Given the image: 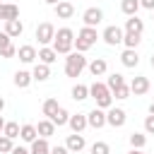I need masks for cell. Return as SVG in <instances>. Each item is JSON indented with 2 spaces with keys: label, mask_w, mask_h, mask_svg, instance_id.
I'll return each instance as SVG.
<instances>
[{
  "label": "cell",
  "mask_w": 154,
  "mask_h": 154,
  "mask_svg": "<svg viewBox=\"0 0 154 154\" xmlns=\"http://www.w3.org/2000/svg\"><path fill=\"white\" fill-rule=\"evenodd\" d=\"M87 67H89V72H91L94 77H101V75H106V70H108V63H106L103 58H94V60H91Z\"/></svg>",
  "instance_id": "cell-19"
},
{
  "label": "cell",
  "mask_w": 154,
  "mask_h": 154,
  "mask_svg": "<svg viewBox=\"0 0 154 154\" xmlns=\"http://www.w3.org/2000/svg\"><path fill=\"white\" fill-rule=\"evenodd\" d=\"M19 123H5V128H2V135H7V137H12V140H17L19 137Z\"/></svg>",
  "instance_id": "cell-34"
},
{
  "label": "cell",
  "mask_w": 154,
  "mask_h": 154,
  "mask_svg": "<svg viewBox=\"0 0 154 154\" xmlns=\"http://www.w3.org/2000/svg\"><path fill=\"white\" fill-rule=\"evenodd\" d=\"M125 120H128V113H125L123 108H108V113H106V125H111V128H123Z\"/></svg>",
  "instance_id": "cell-8"
},
{
  "label": "cell",
  "mask_w": 154,
  "mask_h": 154,
  "mask_svg": "<svg viewBox=\"0 0 154 154\" xmlns=\"http://www.w3.org/2000/svg\"><path fill=\"white\" fill-rule=\"evenodd\" d=\"M140 7H144V10H154V0H140Z\"/></svg>",
  "instance_id": "cell-41"
},
{
  "label": "cell",
  "mask_w": 154,
  "mask_h": 154,
  "mask_svg": "<svg viewBox=\"0 0 154 154\" xmlns=\"http://www.w3.org/2000/svg\"><path fill=\"white\" fill-rule=\"evenodd\" d=\"M89 96L96 101L99 108H111V103H113V94H111L108 84H103V82H94L89 87Z\"/></svg>",
  "instance_id": "cell-2"
},
{
  "label": "cell",
  "mask_w": 154,
  "mask_h": 154,
  "mask_svg": "<svg viewBox=\"0 0 154 154\" xmlns=\"http://www.w3.org/2000/svg\"><path fill=\"white\" fill-rule=\"evenodd\" d=\"M0 19L10 22V19H19V7L12 2H0Z\"/></svg>",
  "instance_id": "cell-14"
},
{
  "label": "cell",
  "mask_w": 154,
  "mask_h": 154,
  "mask_svg": "<svg viewBox=\"0 0 154 154\" xmlns=\"http://www.w3.org/2000/svg\"><path fill=\"white\" fill-rule=\"evenodd\" d=\"M19 137L24 140V142H34L36 137H38V130H36V125H31V123H26V125H22V130H19Z\"/></svg>",
  "instance_id": "cell-25"
},
{
  "label": "cell",
  "mask_w": 154,
  "mask_h": 154,
  "mask_svg": "<svg viewBox=\"0 0 154 154\" xmlns=\"http://www.w3.org/2000/svg\"><path fill=\"white\" fill-rule=\"evenodd\" d=\"M36 38H38L41 46L53 43V38H55V26H53L51 22H41V24L36 26Z\"/></svg>",
  "instance_id": "cell-5"
},
{
  "label": "cell",
  "mask_w": 154,
  "mask_h": 154,
  "mask_svg": "<svg viewBox=\"0 0 154 154\" xmlns=\"http://www.w3.org/2000/svg\"><path fill=\"white\" fill-rule=\"evenodd\" d=\"M67 125H70L72 132H82V130L89 125V123H87V113H75V116H70Z\"/></svg>",
  "instance_id": "cell-17"
},
{
  "label": "cell",
  "mask_w": 154,
  "mask_h": 154,
  "mask_svg": "<svg viewBox=\"0 0 154 154\" xmlns=\"http://www.w3.org/2000/svg\"><path fill=\"white\" fill-rule=\"evenodd\" d=\"M0 2H5V0H0Z\"/></svg>",
  "instance_id": "cell-50"
},
{
  "label": "cell",
  "mask_w": 154,
  "mask_h": 154,
  "mask_svg": "<svg viewBox=\"0 0 154 154\" xmlns=\"http://www.w3.org/2000/svg\"><path fill=\"white\" fill-rule=\"evenodd\" d=\"M0 135H2V132H0Z\"/></svg>",
  "instance_id": "cell-51"
},
{
  "label": "cell",
  "mask_w": 154,
  "mask_h": 154,
  "mask_svg": "<svg viewBox=\"0 0 154 154\" xmlns=\"http://www.w3.org/2000/svg\"><path fill=\"white\" fill-rule=\"evenodd\" d=\"M84 67H87L84 53H79V51L67 53V58H65V75H67V77H79Z\"/></svg>",
  "instance_id": "cell-3"
},
{
  "label": "cell",
  "mask_w": 154,
  "mask_h": 154,
  "mask_svg": "<svg viewBox=\"0 0 154 154\" xmlns=\"http://www.w3.org/2000/svg\"><path fill=\"white\" fill-rule=\"evenodd\" d=\"M128 140H130V147H132V149H142V147L147 144V135H144V132H130Z\"/></svg>",
  "instance_id": "cell-28"
},
{
  "label": "cell",
  "mask_w": 154,
  "mask_h": 154,
  "mask_svg": "<svg viewBox=\"0 0 154 154\" xmlns=\"http://www.w3.org/2000/svg\"><path fill=\"white\" fill-rule=\"evenodd\" d=\"M53 48L58 51V55L72 53V48H75V31H72L70 26L58 29V31H55V38H53Z\"/></svg>",
  "instance_id": "cell-1"
},
{
  "label": "cell",
  "mask_w": 154,
  "mask_h": 154,
  "mask_svg": "<svg viewBox=\"0 0 154 154\" xmlns=\"http://www.w3.org/2000/svg\"><path fill=\"white\" fill-rule=\"evenodd\" d=\"M130 94H132V91H130V84H123V87H118V89L113 91V96H116V99H128Z\"/></svg>",
  "instance_id": "cell-36"
},
{
  "label": "cell",
  "mask_w": 154,
  "mask_h": 154,
  "mask_svg": "<svg viewBox=\"0 0 154 154\" xmlns=\"http://www.w3.org/2000/svg\"><path fill=\"white\" fill-rule=\"evenodd\" d=\"M128 154H144V152H142V149H130Z\"/></svg>",
  "instance_id": "cell-45"
},
{
  "label": "cell",
  "mask_w": 154,
  "mask_h": 154,
  "mask_svg": "<svg viewBox=\"0 0 154 154\" xmlns=\"http://www.w3.org/2000/svg\"><path fill=\"white\" fill-rule=\"evenodd\" d=\"M22 31H24V24H22L19 19H10V22H5V34H10L12 38L22 36Z\"/></svg>",
  "instance_id": "cell-24"
},
{
  "label": "cell",
  "mask_w": 154,
  "mask_h": 154,
  "mask_svg": "<svg viewBox=\"0 0 154 154\" xmlns=\"http://www.w3.org/2000/svg\"><path fill=\"white\" fill-rule=\"evenodd\" d=\"M130 91H132L135 96H142V94H147V91H149V79H147L144 75H137V77H132V82H130Z\"/></svg>",
  "instance_id": "cell-11"
},
{
  "label": "cell",
  "mask_w": 154,
  "mask_h": 154,
  "mask_svg": "<svg viewBox=\"0 0 154 154\" xmlns=\"http://www.w3.org/2000/svg\"><path fill=\"white\" fill-rule=\"evenodd\" d=\"M91 154H111V147L106 142H94L91 144Z\"/></svg>",
  "instance_id": "cell-35"
},
{
  "label": "cell",
  "mask_w": 154,
  "mask_h": 154,
  "mask_svg": "<svg viewBox=\"0 0 154 154\" xmlns=\"http://www.w3.org/2000/svg\"><path fill=\"white\" fill-rule=\"evenodd\" d=\"M17 55V46L12 43V46H7L5 51H0V58H14Z\"/></svg>",
  "instance_id": "cell-39"
},
{
  "label": "cell",
  "mask_w": 154,
  "mask_h": 154,
  "mask_svg": "<svg viewBox=\"0 0 154 154\" xmlns=\"http://www.w3.org/2000/svg\"><path fill=\"white\" fill-rule=\"evenodd\" d=\"M31 82H34V75H31V72H26V70H17V72H14V87L26 89Z\"/></svg>",
  "instance_id": "cell-20"
},
{
  "label": "cell",
  "mask_w": 154,
  "mask_h": 154,
  "mask_svg": "<svg viewBox=\"0 0 154 154\" xmlns=\"http://www.w3.org/2000/svg\"><path fill=\"white\" fill-rule=\"evenodd\" d=\"M84 144H87V142H84V135H82V132H72V135H67V140H65V147H67L70 152H75V154L82 152Z\"/></svg>",
  "instance_id": "cell-13"
},
{
  "label": "cell",
  "mask_w": 154,
  "mask_h": 154,
  "mask_svg": "<svg viewBox=\"0 0 154 154\" xmlns=\"http://www.w3.org/2000/svg\"><path fill=\"white\" fill-rule=\"evenodd\" d=\"M51 154H70V149L65 144H58V147H51Z\"/></svg>",
  "instance_id": "cell-40"
},
{
  "label": "cell",
  "mask_w": 154,
  "mask_h": 154,
  "mask_svg": "<svg viewBox=\"0 0 154 154\" xmlns=\"http://www.w3.org/2000/svg\"><path fill=\"white\" fill-rule=\"evenodd\" d=\"M152 17H154V10H152Z\"/></svg>",
  "instance_id": "cell-49"
},
{
  "label": "cell",
  "mask_w": 154,
  "mask_h": 154,
  "mask_svg": "<svg viewBox=\"0 0 154 154\" xmlns=\"http://www.w3.org/2000/svg\"><path fill=\"white\" fill-rule=\"evenodd\" d=\"M87 123H89V128H94V130H99V128H103L106 125V113H103V108H91L89 113H87Z\"/></svg>",
  "instance_id": "cell-9"
},
{
  "label": "cell",
  "mask_w": 154,
  "mask_h": 154,
  "mask_svg": "<svg viewBox=\"0 0 154 154\" xmlns=\"http://www.w3.org/2000/svg\"><path fill=\"white\" fill-rule=\"evenodd\" d=\"M58 108H60V106H58V99H46V101H43V106H41V111H43V116H46V118H51Z\"/></svg>",
  "instance_id": "cell-32"
},
{
  "label": "cell",
  "mask_w": 154,
  "mask_h": 154,
  "mask_svg": "<svg viewBox=\"0 0 154 154\" xmlns=\"http://www.w3.org/2000/svg\"><path fill=\"white\" fill-rule=\"evenodd\" d=\"M58 60V51L53 46H41L38 48V63H46V65H53Z\"/></svg>",
  "instance_id": "cell-15"
},
{
  "label": "cell",
  "mask_w": 154,
  "mask_h": 154,
  "mask_svg": "<svg viewBox=\"0 0 154 154\" xmlns=\"http://www.w3.org/2000/svg\"><path fill=\"white\" fill-rule=\"evenodd\" d=\"M101 19H103V10H101V7H87V10L82 12L84 26H96V24H101Z\"/></svg>",
  "instance_id": "cell-7"
},
{
  "label": "cell",
  "mask_w": 154,
  "mask_h": 154,
  "mask_svg": "<svg viewBox=\"0 0 154 154\" xmlns=\"http://www.w3.org/2000/svg\"><path fill=\"white\" fill-rule=\"evenodd\" d=\"M12 154H31V152H29V149H24V147H14V149H12Z\"/></svg>",
  "instance_id": "cell-42"
},
{
  "label": "cell",
  "mask_w": 154,
  "mask_h": 154,
  "mask_svg": "<svg viewBox=\"0 0 154 154\" xmlns=\"http://www.w3.org/2000/svg\"><path fill=\"white\" fill-rule=\"evenodd\" d=\"M17 58H19L24 65H29V63H34V60L38 58V51L26 43V46H19V48H17Z\"/></svg>",
  "instance_id": "cell-12"
},
{
  "label": "cell",
  "mask_w": 154,
  "mask_h": 154,
  "mask_svg": "<svg viewBox=\"0 0 154 154\" xmlns=\"http://www.w3.org/2000/svg\"><path fill=\"white\" fill-rule=\"evenodd\" d=\"M120 63L125 67H137L140 65V55H137V48H125L120 53Z\"/></svg>",
  "instance_id": "cell-16"
},
{
  "label": "cell",
  "mask_w": 154,
  "mask_h": 154,
  "mask_svg": "<svg viewBox=\"0 0 154 154\" xmlns=\"http://www.w3.org/2000/svg\"><path fill=\"white\" fill-rule=\"evenodd\" d=\"M31 75H34V82H46V79L51 77V65H46V63H36L34 70H31Z\"/></svg>",
  "instance_id": "cell-18"
},
{
  "label": "cell",
  "mask_w": 154,
  "mask_h": 154,
  "mask_svg": "<svg viewBox=\"0 0 154 154\" xmlns=\"http://www.w3.org/2000/svg\"><path fill=\"white\" fill-rule=\"evenodd\" d=\"M123 36H125V29H120V26H106L103 29V34H101V38L108 43V46H118V43H123Z\"/></svg>",
  "instance_id": "cell-6"
},
{
  "label": "cell",
  "mask_w": 154,
  "mask_h": 154,
  "mask_svg": "<svg viewBox=\"0 0 154 154\" xmlns=\"http://www.w3.org/2000/svg\"><path fill=\"white\" fill-rule=\"evenodd\" d=\"M36 130H38V137H51V135H55V123L51 120V118H46V120H38V125H36Z\"/></svg>",
  "instance_id": "cell-21"
},
{
  "label": "cell",
  "mask_w": 154,
  "mask_h": 154,
  "mask_svg": "<svg viewBox=\"0 0 154 154\" xmlns=\"http://www.w3.org/2000/svg\"><path fill=\"white\" fill-rule=\"evenodd\" d=\"M144 132L154 135V113H149V116L144 118Z\"/></svg>",
  "instance_id": "cell-38"
},
{
  "label": "cell",
  "mask_w": 154,
  "mask_h": 154,
  "mask_svg": "<svg viewBox=\"0 0 154 154\" xmlns=\"http://www.w3.org/2000/svg\"><path fill=\"white\" fill-rule=\"evenodd\" d=\"M14 149V140L7 135H0V154H12Z\"/></svg>",
  "instance_id": "cell-33"
},
{
  "label": "cell",
  "mask_w": 154,
  "mask_h": 154,
  "mask_svg": "<svg viewBox=\"0 0 154 154\" xmlns=\"http://www.w3.org/2000/svg\"><path fill=\"white\" fill-rule=\"evenodd\" d=\"M120 10H123L125 17H132L140 10V0H120Z\"/></svg>",
  "instance_id": "cell-26"
},
{
  "label": "cell",
  "mask_w": 154,
  "mask_h": 154,
  "mask_svg": "<svg viewBox=\"0 0 154 154\" xmlns=\"http://www.w3.org/2000/svg\"><path fill=\"white\" fill-rule=\"evenodd\" d=\"M2 128H5V120H2V116H0V132H2Z\"/></svg>",
  "instance_id": "cell-46"
},
{
  "label": "cell",
  "mask_w": 154,
  "mask_h": 154,
  "mask_svg": "<svg viewBox=\"0 0 154 154\" xmlns=\"http://www.w3.org/2000/svg\"><path fill=\"white\" fill-rule=\"evenodd\" d=\"M51 120H53V123H55L58 128H60V125H67V120H70V113H67V111H65V108L60 106V108H58V111H55V113L51 116Z\"/></svg>",
  "instance_id": "cell-29"
},
{
  "label": "cell",
  "mask_w": 154,
  "mask_h": 154,
  "mask_svg": "<svg viewBox=\"0 0 154 154\" xmlns=\"http://www.w3.org/2000/svg\"><path fill=\"white\" fill-rule=\"evenodd\" d=\"M96 38H99L96 26H82L79 34H77V38H75V48H77L79 53H87V51L96 43Z\"/></svg>",
  "instance_id": "cell-4"
},
{
  "label": "cell",
  "mask_w": 154,
  "mask_h": 154,
  "mask_svg": "<svg viewBox=\"0 0 154 154\" xmlns=\"http://www.w3.org/2000/svg\"><path fill=\"white\" fill-rule=\"evenodd\" d=\"M53 12L58 19H70V17H75V5L70 0H60L58 5H53Z\"/></svg>",
  "instance_id": "cell-10"
},
{
  "label": "cell",
  "mask_w": 154,
  "mask_h": 154,
  "mask_svg": "<svg viewBox=\"0 0 154 154\" xmlns=\"http://www.w3.org/2000/svg\"><path fill=\"white\" fill-rule=\"evenodd\" d=\"M31 154H51V144H48V140L46 137H36L34 142H31V149H29Z\"/></svg>",
  "instance_id": "cell-23"
},
{
  "label": "cell",
  "mask_w": 154,
  "mask_h": 154,
  "mask_svg": "<svg viewBox=\"0 0 154 154\" xmlns=\"http://www.w3.org/2000/svg\"><path fill=\"white\" fill-rule=\"evenodd\" d=\"M70 94H72L75 101H84V99H89V87L87 84H75Z\"/></svg>",
  "instance_id": "cell-27"
},
{
  "label": "cell",
  "mask_w": 154,
  "mask_h": 154,
  "mask_svg": "<svg viewBox=\"0 0 154 154\" xmlns=\"http://www.w3.org/2000/svg\"><path fill=\"white\" fill-rule=\"evenodd\" d=\"M2 111H5V99L0 96V113H2Z\"/></svg>",
  "instance_id": "cell-43"
},
{
  "label": "cell",
  "mask_w": 154,
  "mask_h": 154,
  "mask_svg": "<svg viewBox=\"0 0 154 154\" xmlns=\"http://www.w3.org/2000/svg\"><path fill=\"white\" fill-rule=\"evenodd\" d=\"M149 113H154V99H152V103H149Z\"/></svg>",
  "instance_id": "cell-47"
},
{
  "label": "cell",
  "mask_w": 154,
  "mask_h": 154,
  "mask_svg": "<svg viewBox=\"0 0 154 154\" xmlns=\"http://www.w3.org/2000/svg\"><path fill=\"white\" fill-rule=\"evenodd\" d=\"M43 2H46V5H58L60 0H43Z\"/></svg>",
  "instance_id": "cell-44"
},
{
  "label": "cell",
  "mask_w": 154,
  "mask_h": 154,
  "mask_svg": "<svg viewBox=\"0 0 154 154\" xmlns=\"http://www.w3.org/2000/svg\"><path fill=\"white\" fill-rule=\"evenodd\" d=\"M142 34H132V31H125V36H123V43H125V48H137L140 46V38Z\"/></svg>",
  "instance_id": "cell-30"
},
{
  "label": "cell",
  "mask_w": 154,
  "mask_h": 154,
  "mask_svg": "<svg viewBox=\"0 0 154 154\" xmlns=\"http://www.w3.org/2000/svg\"><path fill=\"white\" fill-rule=\"evenodd\" d=\"M106 84H108V89H111V94H113L118 87H123V84H125V77H123L120 72H113V75L108 77V82H106Z\"/></svg>",
  "instance_id": "cell-31"
},
{
  "label": "cell",
  "mask_w": 154,
  "mask_h": 154,
  "mask_svg": "<svg viewBox=\"0 0 154 154\" xmlns=\"http://www.w3.org/2000/svg\"><path fill=\"white\" fill-rule=\"evenodd\" d=\"M125 31H132V34H142V31H144V22H142L137 14H132V17H128V19H125Z\"/></svg>",
  "instance_id": "cell-22"
},
{
  "label": "cell",
  "mask_w": 154,
  "mask_h": 154,
  "mask_svg": "<svg viewBox=\"0 0 154 154\" xmlns=\"http://www.w3.org/2000/svg\"><path fill=\"white\" fill-rule=\"evenodd\" d=\"M149 63H152V67H154V55H152V58H149Z\"/></svg>",
  "instance_id": "cell-48"
},
{
  "label": "cell",
  "mask_w": 154,
  "mask_h": 154,
  "mask_svg": "<svg viewBox=\"0 0 154 154\" xmlns=\"http://www.w3.org/2000/svg\"><path fill=\"white\" fill-rule=\"evenodd\" d=\"M7 46H12V36L5 34V31H0V51H5Z\"/></svg>",
  "instance_id": "cell-37"
}]
</instances>
